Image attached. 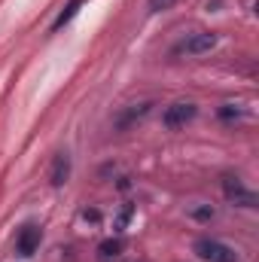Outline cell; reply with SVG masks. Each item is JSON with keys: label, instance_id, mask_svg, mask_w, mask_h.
Instances as JSON below:
<instances>
[{"label": "cell", "instance_id": "6da1fadb", "mask_svg": "<svg viewBox=\"0 0 259 262\" xmlns=\"http://www.w3.org/2000/svg\"><path fill=\"white\" fill-rule=\"evenodd\" d=\"M195 256L204 262H238V253L229 244L217 241V238H198L195 241Z\"/></svg>", "mask_w": 259, "mask_h": 262}, {"label": "cell", "instance_id": "7a4b0ae2", "mask_svg": "<svg viewBox=\"0 0 259 262\" xmlns=\"http://www.w3.org/2000/svg\"><path fill=\"white\" fill-rule=\"evenodd\" d=\"M195 104H186V101H177V104H171L168 110H165V116H162V122H165V128H183L186 122H192L195 119Z\"/></svg>", "mask_w": 259, "mask_h": 262}, {"label": "cell", "instance_id": "3957f363", "mask_svg": "<svg viewBox=\"0 0 259 262\" xmlns=\"http://www.w3.org/2000/svg\"><path fill=\"white\" fill-rule=\"evenodd\" d=\"M223 192H226L229 201H235V204H241V207H256V192L247 189L238 177H226V180H223Z\"/></svg>", "mask_w": 259, "mask_h": 262}, {"label": "cell", "instance_id": "277c9868", "mask_svg": "<svg viewBox=\"0 0 259 262\" xmlns=\"http://www.w3.org/2000/svg\"><path fill=\"white\" fill-rule=\"evenodd\" d=\"M37 247H40V229H37V226H25L21 235H18V241H15V250H18L21 256H34Z\"/></svg>", "mask_w": 259, "mask_h": 262}, {"label": "cell", "instance_id": "5b68a950", "mask_svg": "<svg viewBox=\"0 0 259 262\" xmlns=\"http://www.w3.org/2000/svg\"><path fill=\"white\" fill-rule=\"evenodd\" d=\"M217 46V34H195V37H189L180 49L186 52V55H204V52H210Z\"/></svg>", "mask_w": 259, "mask_h": 262}, {"label": "cell", "instance_id": "8992f818", "mask_svg": "<svg viewBox=\"0 0 259 262\" xmlns=\"http://www.w3.org/2000/svg\"><path fill=\"white\" fill-rule=\"evenodd\" d=\"M67 177H70V156H67V152H58V156H55V162H52L49 180H52V186H64Z\"/></svg>", "mask_w": 259, "mask_h": 262}, {"label": "cell", "instance_id": "52a82bcc", "mask_svg": "<svg viewBox=\"0 0 259 262\" xmlns=\"http://www.w3.org/2000/svg\"><path fill=\"white\" fill-rule=\"evenodd\" d=\"M79 6H82V0H70V3H67L64 9L58 12V18L52 21V31H61L64 25H70V21L76 18V12H79Z\"/></svg>", "mask_w": 259, "mask_h": 262}, {"label": "cell", "instance_id": "ba28073f", "mask_svg": "<svg viewBox=\"0 0 259 262\" xmlns=\"http://www.w3.org/2000/svg\"><path fill=\"white\" fill-rule=\"evenodd\" d=\"M122 238H107V241H101V247H98V253H101V259L104 262H110V259H116L119 253H122Z\"/></svg>", "mask_w": 259, "mask_h": 262}, {"label": "cell", "instance_id": "9c48e42d", "mask_svg": "<svg viewBox=\"0 0 259 262\" xmlns=\"http://www.w3.org/2000/svg\"><path fill=\"white\" fill-rule=\"evenodd\" d=\"M131 213H134V207L125 204V207H122V213H119V220H116V229H125V223L131 220Z\"/></svg>", "mask_w": 259, "mask_h": 262}, {"label": "cell", "instance_id": "30bf717a", "mask_svg": "<svg viewBox=\"0 0 259 262\" xmlns=\"http://www.w3.org/2000/svg\"><path fill=\"white\" fill-rule=\"evenodd\" d=\"M220 116H223V119H235V116H241V110H235V104H226V107L220 110Z\"/></svg>", "mask_w": 259, "mask_h": 262}, {"label": "cell", "instance_id": "8fae6325", "mask_svg": "<svg viewBox=\"0 0 259 262\" xmlns=\"http://www.w3.org/2000/svg\"><path fill=\"white\" fill-rule=\"evenodd\" d=\"M171 3H174V0H149V9H153V12H159V9H168Z\"/></svg>", "mask_w": 259, "mask_h": 262}, {"label": "cell", "instance_id": "7c38bea8", "mask_svg": "<svg viewBox=\"0 0 259 262\" xmlns=\"http://www.w3.org/2000/svg\"><path fill=\"white\" fill-rule=\"evenodd\" d=\"M195 216H198V220H210V216H213V210H207V207H198V210H195Z\"/></svg>", "mask_w": 259, "mask_h": 262}, {"label": "cell", "instance_id": "4fadbf2b", "mask_svg": "<svg viewBox=\"0 0 259 262\" xmlns=\"http://www.w3.org/2000/svg\"><path fill=\"white\" fill-rule=\"evenodd\" d=\"M82 216H85V220H92V223H98V220H101V213H98V210H82Z\"/></svg>", "mask_w": 259, "mask_h": 262}]
</instances>
